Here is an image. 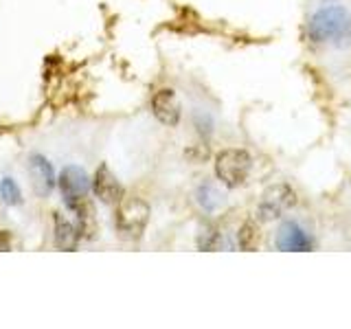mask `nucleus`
<instances>
[{"instance_id":"1","label":"nucleus","mask_w":351,"mask_h":329,"mask_svg":"<svg viewBox=\"0 0 351 329\" xmlns=\"http://www.w3.org/2000/svg\"><path fill=\"white\" fill-rule=\"evenodd\" d=\"M252 169V158L246 149H222L215 156V175L228 189L246 184Z\"/></svg>"},{"instance_id":"2","label":"nucleus","mask_w":351,"mask_h":329,"mask_svg":"<svg viewBox=\"0 0 351 329\" xmlns=\"http://www.w3.org/2000/svg\"><path fill=\"white\" fill-rule=\"evenodd\" d=\"M149 204L136 195H128L119 200L117 208V230L128 239H138L145 233L149 222Z\"/></svg>"},{"instance_id":"3","label":"nucleus","mask_w":351,"mask_h":329,"mask_svg":"<svg viewBox=\"0 0 351 329\" xmlns=\"http://www.w3.org/2000/svg\"><path fill=\"white\" fill-rule=\"evenodd\" d=\"M347 11L343 7H323L307 22V36L314 42H327L347 29Z\"/></svg>"},{"instance_id":"4","label":"nucleus","mask_w":351,"mask_h":329,"mask_svg":"<svg viewBox=\"0 0 351 329\" xmlns=\"http://www.w3.org/2000/svg\"><path fill=\"white\" fill-rule=\"evenodd\" d=\"M294 204H296V193L292 191L290 184L285 182L270 184L261 193V200L257 204V217L261 222H272V219L281 217L285 211H290Z\"/></svg>"},{"instance_id":"5","label":"nucleus","mask_w":351,"mask_h":329,"mask_svg":"<svg viewBox=\"0 0 351 329\" xmlns=\"http://www.w3.org/2000/svg\"><path fill=\"white\" fill-rule=\"evenodd\" d=\"M60 191H62V197L66 200L73 211L77 206H80L86 195H88V189H90V180H88V173L82 169V167H66L62 173H60Z\"/></svg>"},{"instance_id":"6","label":"nucleus","mask_w":351,"mask_h":329,"mask_svg":"<svg viewBox=\"0 0 351 329\" xmlns=\"http://www.w3.org/2000/svg\"><path fill=\"white\" fill-rule=\"evenodd\" d=\"M152 112L162 125L176 127L180 123V101L171 88H162L152 99Z\"/></svg>"},{"instance_id":"7","label":"nucleus","mask_w":351,"mask_h":329,"mask_svg":"<svg viewBox=\"0 0 351 329\" xmlns=\"http://www.w3.org/2000/svg\"><path fill=\"white\" fill-rule=\"evenodd\" d=\"M277 248L283 252H305L312 248V239L296 222H283L277 230Z\"/></svg>"},{"instance_id":"8","label":"nucleus","mask_w":351,"mask_h":329,"mask_svg":"<svg viewBox=\"0 0 351 329\" xmlns=\"http://www.w3.org/2000/svg\"><path fill=\"white\" fill-rule=\"evenodd\" d=\"M93 191L104 204H119V200L123 197V186L119 184L117 175L110 171L106 164L97 169L95 180H93Z\"/></svg>"},{"instance_id":"9","label":"nucleus","mask_w":351,"mask_h":329,"mask_svg":"<svg viewBox=\"0 0 351 329\" xmlns=\"http://www.w3.org/2000/svg\"><path fill=\"white\" fill-rule=\"evenodd\" d=\"M29 173H31V180H33V189H36L42 197L49 195L55 189V173L51 162L40 156V154H33L31 160H29Z\"/></svg>"},{"instance_id":"10","label":"nucleus","mask_w":351,"mask_h":329,"mask_svg":"<svg viewBox=\"0 0 351 329\" xmlns=\"http://www.w3.org/2000/svg\"><path fill=\"white\" fill-rule=\"evenodd\" d=\"M77 241H80V230L71 222H66L62 215H55V244L60 250H75Z\"/></svg>"},{"instance_id":"11","label":"nucleus","mask_w":351,"mask_h":329,"mask_svg":"<svg viewBox=\"0 0 351 329\" xmlns=\"http://www.w3.org/2000/svg\"><path fill=\"white\" fill-rule=\"evenodd\" d=\"M259 241H261V233H259V226L257 222H252V219H248V222L241 224L239 233H237V244L241 250H257L259 248Z\"/></svg>"},{"instance_id":"12","label":"nucleus","mask_w":351,"mask_h":329,"mask_svg":"<svg viewBox=\"0 0 351 329\" xmlns=\"http://www.w3.org/2000/svg\"><path fill=\"white\" fill-rule=\"evenodd\" d=\"M197 202H200L202 208H206V211H213V208H217L219 204H222V195H219V191L213 184L206 182L197 189Z\"/></svg>"},{"instance_id":"13","label":"nucleus","mask_w":351,"mask_h":329,"mask_svg":"<svg viewBox=\"0 0 351 329\" xmlns=\"http://www.w3.org/2000/svg\"><path fill=\"white\" fill-rule=\"evenodd\" d=\"M0 193H3L5 204L16 206V204H20V202H22L20 189H18V184L14 182V178H5L3 182H0Z\"/></svg>"},{"instance_id":"14","label":"nucleus","mask_w":351,"mask_h":329,"mask_svg":"<svg viewBox=\"0 0 351 329\" xmlns=\"http://www.w3.org/2000/svg\"><path fill=\"white\" fill-rule=\"evenodd\" d=\"M197 246L202 250H215L219 246V233L213 226H206L200 233V237H197Z\"/></svg>"}]
</instances>
